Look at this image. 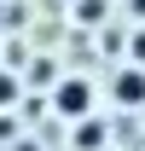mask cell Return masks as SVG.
Returning a JSON list of instances; mask_svg holds the SVG:
<instances>
[{"label": "cell", "mask_w": 145, "mask_h": 151, "mask_svg": "<svg viewBox=\"0 0 145 151\" xmlns=\"http://www.w3.org/2000/svg\"><path fill=\"white\" fill-rule=\"evenodd\" d=\"M52 111L70 116V122H81V116L93 111V87H87V81H75V76H70V81H58V87H52Z\"/></svg>", "instance_id": "obj_1"}, {"label": "cell", "mask_w": 145, "mask_h": 151, "mask_svg": "<svg viewBox=\"0 0 145 151\" xmlns=\"http://www.w3.org/2000/svg\"><path fill=\"white\" fill-rule=\"evenodd\" d=\"M116 99L122 105H145V64H134V70L116 76Z\"/></svg>", "instance_id": "obj_2"}, {"label": "cell", "mask_w": 145, "mask_h": 151, "mask_svg": "<svg viewBox=\"0 0 145 151\" xmlns=\"http://www.w3.org/2000/svg\"><path fill=\"white\" fill-rule=\"evenodd\" d=\"M99 139H105V128H99V122H87V116H81V128H75V145H99Z\"/></svg>", "instance_id": "obj_3"}, {"label": "cell", "mask_w": 145, "mask_h": 151, "mask_svg": "<svg viewBox=\"0 0 145 151\" xmlns=\"http://www.w3.org/2000/svg\"><path fill=\"white\" fill-rule=\"evenodd\" d=\"M6 99H18V81H12V76H0V105H6Z\"/></svg>", "instance_id": "obj_4"}, {"label": "cell", "mask_w": 145, "mask_h": 151, "mask_svg": "<svg viewBox=\"0 0 145 151\" xmlns=\"http://www.w3.org/2000/svg\"><path fill=\"white\" fill-rule=\"evenodd\" d=\"M134 64H145V29L134 35Z\"/></svg>", "instance_id": "obj_5"}, {"label": "cell", "mask_w": 145, "mask_h": 151, "mask_svg": "<svg viewBox=\"0 0 145 151\" xmlns=\"http://www.w3.org/2000/svg\"><path fill=\"white\" fill-rule=\"evenodd\" d=\"M134 18H145V0H134Z\"/></svg>", "instance_id": "obj_6"}]
</instances>
